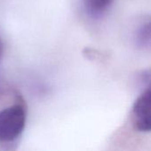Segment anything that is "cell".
I'll return each mask as SVG.
<instances>
[{
  "mask_svg": "<svg viewBox=\"0 0 151 151\" xmlns=\"http://www.w3.org/2000/svg\"><path fill=\"white\" fill-rule=\"evenodd\" d=\"M111 1L112 0H84V5L89 13L98 15L108 8Z\"/></svg>",
  "mask_w": 151,
  "mask_h": 151,
  "instance_id": "obj_3",
  "label": "cell"
},
{
  "mask_svg": "<svg viewBox=\"0 0 151 151\" xmlns=\"http://www.w3.org/2000/svg\"><path fill=\"white\" fill-rule=\"evenodd\" d=\"M27 114L24 107L14 104L0 111V142H12L24 130Z\"/></svg>",
  "mask_w": 151,
  "mask_h": 151,
  "instance_id": "obj_1",
  "label": "cell"
},
{
  "mask_svg": "<svg viewBox=\"0 0 151 151\" xmlns=\"http://www.w3.org/2000/svg\"><path fill=\"white\" fill-rule=\"evenodd\" d=\"M150 88H148L135 101L133 107V121L136 130L150 131Z\"/></svg>",
  "mask_w": 151,
  "mask_h": 151,
  "instance_id": "obj_2",
  "label": "cell"
},
{
  "mask_svg": "<svg viewBox=\"0 0 151 151\" xmlns=\"http://www.w3.org/2000/svg\"><path fill=\"white\" fill-rule=\"evenodd\" d=\"M2 50H3V46H2V42L0 40V58H1V55H2Z\"/></svg>",
  "mask_w": 151,
  "mask_h": 151,
  "instance_id": "obj_4",
  "label": "cell"
}]
</instances>
